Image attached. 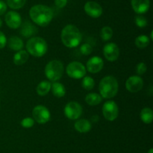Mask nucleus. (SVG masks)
<instances>
[{"mask_svg": "<svg viewBox=\"0 0 153 153\" xmlns=\"http://www.w3.org/2000/svg\"><path fill=\"white\" fill-rule=\"evenodd\" d=\"M52 93L57 98H62L65 95L66 89L63 84L58 82H54L51 86Z\"/></svg>", "mask_w": 153, "mask_h": 153, "instance_id": "obj_20", "label": "nucleus"}, {"mask_svg": "<svg viewBox=\"0 0 153 153\" xmlns=\"http://www.w3.org/2000/svg\"><path fill=\"white\" fill-rule=\"evenodd\" d=\"M6 10H7V4L3 1L0 0V16L4 14Z\"/></svg>", "mask_w": 153, "mask_h": 153, "instance_id": "obj_34", "label": "nucleus"}, {"mask_svg": "<svg viewBox=\"0 0 153 153\" xmlns=\"http://www.w3.org/2000/svg\"><path fill=\"white\" fill-rule=\"evenodd\" d=\"M7 44V38L2 32L0 31V49H2Z\"/></svg>", "mask_w": 153, "mask_h": 153, "instance_id": "obj_32", "label": "nucleus"}, {"mask_svg": "<svg viewBox=\"0 0 153 153\" xmlns=\"http://www.w3.org/2000/svg\"><path fill=\"white\" fill-rule=\"evenodd\" d=\"M102 113L107 120L114 121L119 114L117 104L113 100H108L102 106Z\"/></svg>", "mask_w": 153, "mask_h": 153, "instance_id": "obj_8", "label": "nucleus"}, {"mask_svg": "<svg viewBox=\"0 0 153 153\" xmlns=\"http://www.w3.org/2000/svg\"><path fill=\"white\" fill-rule=\"evenodd\" d=\"M74 127L76 130L80 133H87L91 130L92 124L90 122V121L87 119H79L76 122Z\"/></svg>", "mask_w": 153, "mask_h": 153, "instance_id": "obj_16", "label": "nucleus"}, {"mask_svg": "<svg viewBox=\"0 0 153 153\" xmlns=\"http://www.w3.org/2000/svg\"><path fill=\"white\" fill-rule=\"evenodd\" d=\"M148 153H153V149H152V148H150V149L149 150V152H148Z\"/></svg>", "mask_w": 153, "mask_h": 153, "instance_id": "obj_35", "label": "nucleus"}, {"mask_svg": "<svg viewBox=\"0 0 153 153\" xmlns=\"http://www.w3.org/2000/svg\"><path fill=\"white\" fill-rule=\"evenodd\" d=\"M28 52L21 50L13 56V63L16 65H22L28 61Z\"/></svg>", "mask_w": 153, "mask_h": 153, "instance_id": "obj_19", "label": "nucleus"}, {"mask_svg": "<svg viewBox=\"0 0 153 153\" xmlns=\"http://www.w3.org/2000/svg\"><path fill=\"white\" fill-rule=\"evenodd\" d=\"M104 66V62L102 58L99 56H93L87 62V69L92 74H97L100 72Z\"/></svg>", "mask_w": 153, "mask_h": 153, "instance_id": "obj_14", "label": "nucleus"}, {"mask_svg": "<svg viewBox=\"0 0 153 153\" xmlns=\"http://www.w3.org/2000/svg\"><path fill=\"white\" fill-rule=\"evenodd\" d=\"M103 54L108 61H116L120 55L119 47L114 43L107 44L105 45L103 48Z\"/></svg>", "mask_w": 153, "mask_h": 153, "instance_id": "obj_10", "label": "nucleus"}, {"mask_svg": "<svg viewBox=\"0 0 153 153\" xmlns=\"http://www.w3.org/2000/svg\"><path fill=\"white\" fill-rule=\"evenodd\" d=\"M26 49L33 56L41 57L47 52V43L42 38L33 37L27 41Z\"/></svg>", "mask_w": 153, "mask_h": 153, "instance_id": "obj_4", "label": "nucleus"}, {"mask_svg": "<svg viewBox=\"0 0 153 153\" xmlns=\"http://www.w3.org/2000/svg\"><path fill=\"white\" fill-rule=\"evenodd\" d=\"M29 15L34 23L43 27L49 25L53 18L52 9L43 4H36L31 7Z\"/></svg>", "mask_w": 153, "mask_h": 153, "instance_id": "obj_1", "label": "nucleus"}, {"mask_svg": "<svg viewBox=\"0 0 153 153\" xmlns=\"http://www.w3.org/2000/svg\"><path fill=\"white\" fill-rule=\"evenodd\" d=\"M20 32L25 38H29L37 32V28L28 21L22 25Z\"/></svg>", "mask_w": 153, "mask_h": 153, "instance_id": "obj_18", "label": "nucleus"}, {"mask_svg": "<svg viewBox=\"0 0 153 153\" xmlns=\"http://www.w3.org/2000/svg\"><path fill=\"white\" fill-rule=\"evenodd\" d=\"M55 4L59 8H63L67 4V0H55Z\"/></svg>", "mask_w": 153, "mask_h": 153, "instance_id": "obj_33", "label": "nucleus"}, {"mask_svg": "<svg viewBox=\"0 0 153 153\" xmlns=\"http://www.w3.org/2000/svg\"><path fill=\"white\" fill-rule=\"evenodd\" d=\"M85 11L91 17L98 18L102 14V8L96 2L90 1L85 4Z\"/></svg>", "mask_w": 153, "mask_h": 153, "instance_id": "obj_12", "label": "nucleus"}, {"mask_svg": "<svg viewBox=\"0 0 153 153\" xmlns=\"http://www.w3.org/2000/svg\"><path fill=\"white\" fill-rule=\"evenodd\" d=\"M152 34H153V32L152 31V32H151V40H152V39H153V37H152Z\"/></svg>", "mask_w": 153, "mask_h": 153, "instance_id": "obj_36", "label": "nucleus"}, {"mask_svg": "<svg viewBox=\"0 0 153 153\" xmlns=\"http://www.w3.org/2000/svg\"><path fill=\"white\" fill-rule=\"evenodd\" d=\"M51 82L47 80H43L40 82L37 86V93L40 96H45L49 92L51 89Z\"/></svg>", "mask_w": 153, "mask_h": 153, "instance_id": "obj_21", "label": "nucleus"}, {"mask_svg": "<svg viewBox=\"0 0 153 153\" xmlns=\"http://www.w3.org/2000/svg\"><path fill=\"white\" fill-rule=\"evenodd\" d=\"M82 85L85 89L91 90L94 88V85H95V82H94V80L91 76H84L83 80H82Z\"/></svg>", "mask_w": 153, "mask_h": 153, "instance_id": "obj_26", "label": "nucleus"}, {"mask_svg": "<svg viewBox=\"0 0 153 153\" xmlns=\"http://www.w3.org/2000/svg\"><path fill=\"white\" fill-rule=\"evenodd\" d=\"M5 22L10 28H18L22 25V19L16 11H8L5 15Z\"/></svg>", "mask_w": 153, "mask_h": 153, "instance_id": "obj_13", "label": "nucleus"}, {"mask_svg": "<svg viewBox=\"0 0 153 153\" xmlns=\"http://www.w3.org/2000/svg\"><path fill=\"white\" fill-rule=\"evenodd\" d=\"M64 113L70 119H78L82 113V107L77 102L70 101L66 104L64 107Z\"/></svg>", "mask_w": 153, "mask_h": 153, "instance_id": "obj_9", "label": "nucleus"}, {"mask_svg": "<svg viewBox=\"0 0 153 153\" xmlns=\"http://www.w3.org/2000/svg\"><path fill=\"white\" fill-rule=\"evenodd\" d=\"M1 25H2V21H1V20L0 19V27L1 26Z\"/></svg>", "mask_w": 153, "mask_h": 153, "instance_id": "obj_37", "label": "nucleus"}, {"mask_svg": "<svg viewBox=\"0 0 153 153\" xmlns=\"http://www.w3.org/2000/svg\"><path fill=\"white\" fill-rule=\"evenodd\" d=\"M131 6L135 13L142 14L149 10L150 2L149 0H131Z\"/></svg>", "mask_w": 153, "mask_h": 153, "instance_id": "obj_15", "label": "nucleus"}, {"mask_svg": "<svg viewBox=\"0 0 153 153\" xmlns=\"http://www.w3.org/2000/svg\"><path fill=\"white\" fill-rule=\"evenodd\" d=\"M146 69L147 68H146V64L144 62H140L136 67V71H137V74L142 75L146 73Z\"/></svg>", "mask_w": 153, "mask_h": 153, "instance_id": "obj_31", "label": "nucleus"}, {"mask_svg": "<svg viewBox=\"0 0 153 153\" xmlns=\"http://www.w3.org/2000/svg\"><path fill=\"white\" fill-rule=\"evenodd\" d=\"M26 0H7V4L10 8L19 9L25 5Z\"/></svg>", "mask_w": 153, "mask_h": 153, "instance_id": "obj_27", "label": "nucleus"}, {"mask_svg": "<svg viewBox=\"0 0 153 153\" xmlns=\"http://www.w3.org/2000/svg\"><path fill=\"white\" fill-rule=\"evenodd\" d=\"M100 36L104 41H108L113 36V30L109 26H104L100 32Z\"/></svg>", "mask_w": 153, "mask_h": 153, "instance_id": "obj_25", "label": "nucleus"}, {"mask_svg": "<svg viewBox=\"0 0 153 153\" xmlns=\"http://www.w3.org/2000/svg\"><path fill=\"white\" fill-rule=\"evenodd\" d=\"M149 42H150V40L148 38V36L144 35V34L139 35L135 39V45L140 49H143V48H146V46H149Z\"/></svg>", "mask_w": 153, "mask_h": 153, "instance_id": "obj_24", "label": "nucleus"}, {"mask_svg": "<svg viewBox=\"0 0 153 153\" xmlns=\"http://www.w3.org/2000/svg\"><path fill=\"white\" fill-rule=\"evenodd\" d=\"M7 43L9 48L15 51L21 50L23 47V42H22V39L16 36L10 37L8 40H7Z\"/></svg>", "mask_w": 153, "mask_h": 153, "instance_id": "obj_17", "label": "nucleus"}, {"mask_svg": "<svg viewBox=\"0 0 153 153\" xmlns=\"http://www.w3.org/2000/svg\"><path fill=\"white\" fill-rule=\"evenodd\" d=\"M61 40L67 47H76L80 44L82 33L76 26L67 25L61 32Z\"/></svg>", "mask_w": 153, "mask_h": 153, "instance_id": "obj_2", "label": "nucleus"}, {"mask_svg": "<svg viewBox=\"0 0 153 153\" xmlns=\"http://www.w3.org/2000/svg\"><path fill=\"white\" fill-rule=\"evenodd\" d=\"M85 101L91 106H96L102 101V97L97 93H90L85 97Z\"/></svg>", "mask_w": 153, "mask_h": 153, "instance_id": "obj_22", "label": "nucleus"}, {"mask_svg": "<svg viewBox=\"0 0 153 153\" xmlns=\"http://www.w3.org/2000/svg\"><path fill=\"white\" fill-rule=\"evenodd\" d=\"M34 124V118L31 117H26L21 121V125L25 128H29Z\"/></svg>", "mask_w": 153, "mask_h": 153, "instance_id": "obj_29", "label": "nucleus"}, {"mask_svg": "<svg viewBox=\"0 0 153 153\" xmlns=\"http://www.w3.org/2000/svg\"><path fill=\"white\" fill-rule=\"evenodd\" d=\"M134 21H135L136 25L138 27H140V28H143V27L147 26V20L143 16H141V15L136 16Z\"/></svg>", "mask_w": 153, "mask_h": 153, "instance_id": "obj_28", "label": "nucleus"}, {"mask_svg": "<svg viewBox=\"0 0 153 153\" xmlns=\"http://www.w3.org/2000/svg\"><path fill=\"white\" fill-rule=\"evenodd\" d=\"M143 80L139 76H131L126 82V87L130 92H137L143 88Z\"/></svg>", "mask_w": 153, "mask_h": 153, "instance_id": "obj_11", "label": "nucleus"}, {"mask_svg": "<svg viewBox=\"0 0 153 153\" xmlns=\"http://www.w3.org/2000/svg\"><path fill=\"white\" fill-rule=\"evenodd\" d=\"M140 118L146 124H150L153 119L152 110L149 107H145L140 111Z\"/></svg>", "mask_w": 153, "mask_h": 153, "instance_id": "obj_23", "label": "nucleus"}, {"mask_svg": "<svg viewBox=\"0 0 153 153\" xmlns=\"http://www.w3.org/2000/svg\"><path fill=\"white\" fill-rule=\"evenodd\" d=\"M117 80L113 76H105L100 81L99 89H100V95L104 98H114L118 92Z\"/></svg>", "mask_w": 153, "mask_h": 153, "instance_id": "obj_3", "label": "nucleus"}, {"mask_svg": "<svg viewBox=\"0 0 153 153\" xmlns=\"http://www.w3.org/2000/svg\"><path fill=\"white\" fill-rule=\"evenodd\" d=\"M64 74V64L59 60L50 61L45 68L46 77L52 82L59 80Z\"/></svg>", "mask_w": 153, "mask_h": 153, "instance_id": "obj_5", "label": "nucleus"}, {"mask_svg": "<svg viewBox=\"0 0 153 153\" xmlns=\"http://www.w3.org/2000/svg\"><path fill=\"white\" fill-rule=\"evenodd\" d=\"M67 75L73 79H82L86 74V68L79 62H72L66 69Z\"/></svg>", "mask_w": 153, "mask_h": 153, "instance_id": "obj_6", "label": "nucleus"}, {"mask_svg": "<svg viewBox=\"0 0 153 153\" xmlns=\"http://www.w3.org/2000/svg\"><path fill=\"white\" fill-rule=\"evenodd\" d=\"M81 52L85 56H88L92 52L93 48L89 44H84L80 47Z\"/></svg>", "mask_w": 153, "mask_h": 153, "instance_id": "obj_30", "label": "nucleus"}, {"mask_svg": "<svg viewBox=\"0 0 153 153\" xmlns=\"http://www.w3.org/2000/svg\"><path fill=\"white\" fill-rule=\"evenodd\" d=\"M33 118L39 124H45L50 119V112L46 106L37 105L32 110Z\"/></svg>", "mask_w": 153, "mask_h": 153, "instance_id": "obj_7", "label": "nucleus"}]
</instances>
